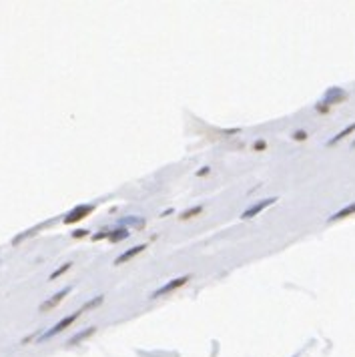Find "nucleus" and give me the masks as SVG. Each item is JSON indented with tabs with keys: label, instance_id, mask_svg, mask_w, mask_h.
Masks as SVG:
<instances>
[{
	"label": "nucleus",
	"instance_id": "2",
	"mask_svg": "<svg viewBox=\"0 0 355 357\" xmlns=\"http://www.w3.org/2000/svg\"><path fill=\"white\" fill-rule=\"evenodd\" d=\"M92 205H78L76 209H72L67 217H65V223L67 225H71V223H76V221H80V219H84L86 215H90L92 213Z\"/></svg>",
	"mask_w": 355,
	"mask_h": 357
},
{
	"label": "nucleus",
	"instance_id": "16",
	"mask_svg": "<svg viewBox=\"0 0 355 357\" xmlns=\"http://www.w3.org/2000/svg\"><path fill=\"white\" fill-rule=\"evenodd\" d=\"M255 148H265V143H263V141H259V143L255 144Z\"/></svg>",
	"mask_w": 355,
	"mask_h": 357
},
{
	"label": "nucleus",
	"instance_id": "9",
	"mask_svg": "<svg viewBox=\"0 0 355 357\" xmlns=\"http://www.w3.org/2000/svg\"><path fill=\"white\" fill-rule=\"evenodd\" d=\"M127 237H129V231H127V229H115V231H111L109 241H111V243H117V241L127 239Z\"/></svg>",
	"mask_w": 355,
	"mask_h": 357
},
{
	"label": "nucleus",
	"instance_id": "13",
	"mask_svg": "<svg viewBox=\"0 0 355 357\" xmlns=\"http://www.w3.org/2000/svg\"><path fill=\"white\" fill-rule=\"evenodd\" d=\"M71 265H72V263H65V265H63V267H61V269H57V271H55V273H53V275H50V281H55V279H57V277H61V275H63V273H67V271H69V269H71Z\"/></svg>",
	"mask_w": 355,
	"mask_h": 357
},
{
	"label": "nucleus",
	"instance_id": "7",
	"mask_svg": "<svg viewBox=\"0 0 355 357\" xmlns=\"http://www.w3.org/2000/svg\"><path fill=\"white\" fill-rule=\"evenodd\" d=\"M351 215H355V203L353 205H347V207H343L341 211H337L333 217H329V223H333V221H341V219H345V217H351Z\"/></svg>",
	"mask_w": 355,
	"mask_h": 357
},
{
	"label": "nucleus",
	"instance_id": "3",
	"mask_svg": "<svg viewBox=\"0 0 355 357\" xmlns=\"http://www.w3.org/2000/svg\"><path fill=\"white\" fill-rule=\"evenodd\" d=\"M189 279H191V277H187V275H185V277H179V279H173L171 283H167V285H163L161 289H157V291L153 293V297H155V299H157V297H163V295H167V293H171V291H175V289L183 287Z\"/></svg>",
	"mask_w": 355,
	"mask_h": 357
},
{
	"label": "nucleus",
	"instance_id": "1",
	"mask_svg": "<svg viewBox=\"0 0 355 357\" xmlns=\"http://www.w3.org/2000/svg\"><path fill=\"white\" fill-rule=\"evenodd\" d=\"M80 313H82V309H78L76 313H72V315H69V317H65V319H61L53 329H48L44 335H42V339H48V337H53V335H57V333H61L63 329H67V327H71L78 317H80Z\"/></svg>",
	"mask_w": 355,
	"mask_h": 357
},
{
	"label": "nucleus",
	"instance_id": "8",
	"mask_svg": "<svg viewBox=\"0 0 355 357\" xmlns=\"http://www.w3.org/2000/svg\"><path fill=\"white\" fill-rule=\"evenodd\" d=\"M353 131H355V123H351L349 127H345V129H343V131H341L339 135H335V137H333V139H331V141H329L327 144H335V143H339L341 139H345V137H347V135H351Z\"/></svg>",
	"mask_w": 355,
	"mask_h": 357
},
{
	"label": "nucleus",
	"instance_id": "5",
	"mask_svg": "<svg viewBox=\"0 0 355 357\" xmlns=\"http://www.w3.org/2000/svg\"><path fill=\"white\" fill-rule=\"evenodd\" d=\"M69 293H71V287H65V289H63V291H59V293H57V295H55L53 299L44 301V303L40 305V311H48V309L57 307V305H59V303H61V301L65 299V295H69Z\"/></svg>",
	"mask_w": 355,
	"mask_h": 357
},
{
	"label": "nucleus",
	"instance_id": "6",
	"mask_svg": "<svg viewBox=\"0 0 355 357\" xmlns=\"http://www.w3.org/2000/svg\"><path fill=\"white\" fill-rule=\"evenodd\" d=\"M146 249V245H137V247H131L129 251H125L123 255H119L117 257V261H115V265H123V263H127V261H131L133 257H137L139 253H142Z\"/></svg>",
	"mask_w": 355,
	"mask_h": 357
},
{
	"label": "nucleus",
	"instance_id": "10",
	"mask_svg": "<svg viewBox=\"0 0 355 357\" xmlns=\"http://www.w3.org/2000/svg\"><path fill=\"white\" fill-rule=\"evenodd\" d=\"M94 333V327H88L86 331H82V333H78V335H74L71 341H69V345H76L78 341H82V339H86V337H90Z\"/></svg>",
	"mask_w": 355,
	"mask_h": 357
},
{
	"label": "nucleus",
	"instance_id": "4",
	"mask_svg": "<svg viewBox=\"0 0 355 357\" xmlns=\"http://www.w3.org/2000/svg\"><path fill=\"white\" fill-rule=\"evenodd\" d=\"M275 201H277L275 197H273V199H263L261 203H257V205H253V207H249V209H247V211H245V213L241 215V219H251V217H255V215H259V213H261V211H263L265 207H269V205H273V203H275Z\"/></svg>",
	"mask_w": 355,
	"mask_h": 357
},
{
	"label": "nucleus",
	"instance_id": "17",
	"mask_svg": "<svg viewBox=\"0 0 355 357\" xmlns=\"http://www.w3.org/2000/svg\"><path fill=\"white\" fill-rule=\"evenodd\" d=\"M353 146H355V141H353Z\"/></svg>",
	"mask_w": 355,
	"mask_h": 357
},
{
	"label": "nucleus",
	"instance_id": "12",
	"mask_svg": "<svg viewBox=\"0 0 355 357\" xmlns=\"http://www.w3.org/2000/svg\"><path fill=\"white\" fill-rule=\"evenodd\" d=\"M100 303H103V295H98V297H94L92 301L84 303V305H82V311H84V309H90V307H96V305H100Z\"/></svg>",
	"mask_w": 355,
	"mask_h": 357
},
{
	"label": "nucleus",
	"instance_id": "11",
	"mask_svg": "<svg viewBox=\"0 0 355 357\" xmlns=\"http://www.w3.org/2000/svg\"><path fill=\"white\" fill-rule=\"evenodd\" d=\"M203 211V207L201 205H197V207H193V209H189V211H185V213H181V217L179 219H183V221H187V219H191V217H195V215H199Z\"/></svg>",
	"mask_w": 355,
	"mask_h": 357
},
{
	"label": "nucleus",
	"instance_id": "14",
	"mask_svg": "<svg viewBox=\"0 0 355 357\" xmlns=\"http://www.w3.org/2000/svg\"><path fill=\"white\" fill-rule=\"evenodd\" d=\"M293 139H295V141H305V139H307V133H305V131H297V133L293 135Z\"/></svg>",
	"mask_w": 355,
	"mask_h": 357
},
{
	"label": "nucleus",
	"instance_id": "15",
	"mask_svg": "<svg viewBox=\"0 0 355 357\" xmlns=\"http://www.w3.org/2000/svg\"><path fill=\"white\" fill-rule=\"evenodd\" d=\"M86 233H88V231H84V229H78V231H74V233H72V237H74V239H80V237H84Z\"/></svg>",
	"mask_w": 355,
	"mask_h": 357
}]
</instances>
